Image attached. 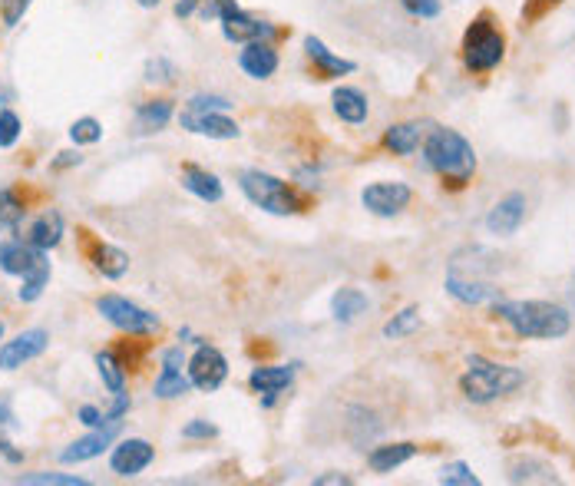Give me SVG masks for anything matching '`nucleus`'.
<instances>
[{"mask_svg": "<svg viewBox=\"0 0 575 486\" xmlns=\"http://www.w3.org/2000/svg\"><path fill=\"white\" fill-rule=\"evenodd\" d=\"M493 315L513 328L516 338H539V341H559L572 328V318L566 308L552 301H493Z\"/></svg>", "mask_w": 575, "mask_h": 486, "instance_id": "nucleus-1", "label": "nucleus"}, {"mask_svg": "<svg viewBox=\"0 0 575 486\" xmlns=\"http://www.w3.org/2000/svg\"><path fill=\"white\" fill-rule=\"evenodd\" d=\"M423 156H427V166L437 172L443 182L450 186H466L476 172V153L473 146L457 133V129L447 126H430L427 139H423Z\"/></svg>", "mask_w": 575, "mask_h": 486, "instance_id": "nucleus-2", "label": "nucleus"}, {"mask_svg": "<svg viewBox=\"0 0 575 486\" xmlns=\"http://www.w3.org/2000/svg\"><path fill=\"white\" fill-rule=\"evenodd\" d=\"M466 364H470V371L460 377V391L466 394V401H473V404H490L496 397L513 394L526 384V374L519 371V367L493 364V361L480 358V354H473Z\"/></svg>", "mask_w": 575, "mask_h": 486, "instance_id": "nucleus-3", "label": "nucleus"}, {"mask_svg": "<svg viewBox=\"0 0 575 486\" xmlns=\"http://www.w3.org/2000/svg\"><path fill=\"white\" fill-rule=\"evenodd\" d=\"M506 57V37L493 14H480L463 34V67L470 73H490Z\"/></svg>", "mask_w": 575, "mask_h": 486, "instance_id": "nucleus-4", "label": "nucleus"}, {"mask_svg": "<svg viewBox=\"0 0 575 486\" xmlns=\"http://www.w3.org/2000/svg\"><path fill=\"white\" fill-rule=\"evenodd\" d=\"M238 186H242L248 202L271 212V215H298L301 209H305V202H301L298 192L291 189L288 182H281L278 176H271V172L245 169L242 176H238Z\"/></svg>", "mask_w": 575, "mask_h": 486, "instance_id": "nucleus-5", "label": "nucleus"}, {"mask_svg": "<svg viewBox=\"0 0 575 486\" xmlns=\"http://www.w3.org/2000/svg\"><path fill=\"white\" fill-rule=\"evenodd\" d=\"M96 311L113 324V328L126 331V334H153L159 331V318L153 311L139 308L136 301H129L123 295H103L96 301Z\"/></svg>", "mask_w": 575, "mask_h": 486, "instance_id": "nucleus-6", "label": "nucleus"}, {"mask_svg": "<svg viewBox=\"0 0 575 486\" xmlns=\"http://www.w3.org/2000/svg\"><path fill=\"white\" fill-rule=\"evenodd\" d=\"M189 381L195 391L202 394H212L219 391L225 384V377H229V361H225V354L219 348H212V344H202L199 341V351L189 358Z\"/></svg>", "mask_w": 575, "mask_h": 486, "instance_id": "nucleus-7", "label": "nucleus"}, {"mask_svg": "<svg viewBox=\"0 0 575 486\" xmlns=\"http://www.w3.org/2000/svg\"><path fill=\"white\" fill-rule=\"evenodd\" d=\"M414 199V192H410L407 182H374V186H367L361 192V202L367 212L381 215V219H394L400 215Z\"/></svg>", "mask_w": 575, "mask_h": 486, "instance_id": "nucleus-8", "label": "nucleus"}, {"mask_svg": "<svg viewBox=\"0 0 575 486\" xmlns=\"http://www.w3.org/2000/svg\"><path fill=\"white\" fill-rule=\"evenodd\" d=\"M47 348H50V334L43 328L20 331L14 341L0 344V371H17V367H24L34 358H40Z\"/></svg>", "mask_w": 575, "mask_h": 486, "instance_id": "nucleus-9", "label": "nucleus"}, {"mask_svg": "<svg viewBox=\"0 0 575 486\" xmlns=\"http://www.w3.org/2000/svg\"><path fill=\"white\" fill-rule=\"evenodd\" d=\"M156 460V447L149 444L143 437H129V440H119L110 453V470L116 477H139L149 463Z\"/></svg>", "mask_w": 575, "mask_h": 486, "instance_id": "nucleus-10", "label": "nucleus"}, {"mask_svg": "<svg viewBox=\"0 0 575 486\" xmlns=\"http://www.w3.org/2000/svg\"><path fill=\"white\" fill-rule=\"evenodd\" d=\"M222 37L229 43H252V40H275L278 37V27L268 24V20H258L252 14H245L242 7L229 10L222 20Z\"/></svg>", "mask_w": 575, "mask_h": 486, "instance_id": "nucleus-11", "label": "nucleus"}, {"mask_svg": "<svg viewBox=\"0 0 575 486\" xmlns=\"http://www.w3.org/2000/svg\"><path fill=\"white\" fill-rule=\"evenodd\" d=\"M179 126L189 129V133H195V136H209V139H238V133H242L232 116L219 113V110H212V113L182 110L179 113Z\"/></svg>", "mask_w": 575, "mask_h": 486, "instance_id": "nucleus-12", "label": "nucleus"}, {"mask_svg": "<svg viewBox=\"0 0 575 486\" xmlns=\"http://www.w3.org/2000/svg\"><path fill=\"white\" fill-rule=\"evenodd\" d=\"M238 67L245 70V77L252 80H268L278 70V50L271 40H252L245 43V50L238 53Z\"/></svg>", "mask_w": 575, "mask_h": 486, "instance_id": "nucleus-13", "label": "nucleus"}, {"mask_svg": "<svg viewBox=\"0 0 575 486\" xmlns=\"http://www.w3.org/2000/svg\"><path fill=\"white\" fill-rule=\"evenodd\" d=\"M47 258V252H40L30 242L24 239H10V242H0V268H4L7 275H17L24 278L30 275L34 268Z\"/></svg>", "mask_w": 575, "mask_h": 486, "instance_id": "nucleus-14", "label": "nucleus"}, {"mask_svg": "<svg viewBox=\"0 0 575 486\" xmlns=\"http://www.w3.org/2000/svg\"><path fill=\"white\" fill-rule=\"evenodd\" d=\"M526 219V196H519V192H509L506 199H499L490 215H486V229L490 235H513L519 225Z\"/></svg>", "mask_w": 575, "mask_h": 486, "instance_id": "nucleus-15", "label": "nucleus"}, {"mask_svg": "<svg viewBox=\"0 0 575 486\" xmlns=\"http://www.w3.org/2000/svg\"><path fill=\"white\" fill-rule=\"evenodd\" d=\"M295 364H278V367H255L248 374V384H252L255 394H265V407L275 404V397L281 391H288L291 381H295Z\"/></svg>", "mask_w": 575, "mask_h": 486, "instance_id": "nucleus-16", "label": "nucleus"}, {"mask_svg": "<svg viewBox=\"0 0 575 486\" xmlns=\"http://www.w3.org/2000/svg\"><path fill=\"white\" fill-rule=\"evenodd\" d=\"M116 434H119V424L93 427V434H86V437H80V440H73V444L60 453V460H63V463H83V460L100 457V453L116 440Z\"/></svg>", "mask_w": 575, "mask_h": 486, "instance_id": "nucleus-17", "label": "nucleus"}, {"mask_svg": "<svg viewBox=\"0 0 575 486\" xmlns=\"http://www.w3.org/2000/svg\"><path fill=\"white\" fill-rule=\"evenodd\" d=\"M305 53L308 60L314 63V70H318L321 80H334V77H347V73H354V60H344L338 53H331L324 47V40L318 37H305Z\"/></svg>", "mask_w": 575, "mask_h": 486, "instance_id": "nucleus-18", "label": "nucleus"}, {"mask_svg": "<svg viewBox=\"0 0 575 486\" xmlns=\"http://www.w3.org/2000/svg\"><path fill=\"white\" fill-rule=\"evenodd\" d=\"M331 106L334 113H338V120L351 126H361L367 120V113H371V103H367V96L357 90V86H338V90L331 93Z\"/></svg>", "mask_w": 575, "mask_h": 486, "instance_id": "nucleus-19", "label": "nucleus"}, {"mask_svg": "<svg viewBox=\"0 0 575 486\" xmlns=\"http://www.w3.org/2000/svg\"><path fill=\"white\" fill-rule=\"evenodd\" d=\"M63 239V215L60 212H43L37 215L34 222H30V229L24 235V242H30L34 248H40V252H50V248H57Z\"/></svg>", "mask_w": 575, "mask_h": 486, "instance_id": "nucleus-20", "label": "nucleus"}, {"mask_svg": "<svg viewBox=\"0 0 575 486\" xmlns=\"http://www.w3.org/2000/svg\"><path fill=\"white\" fill-rule=\"evenodd\" d=\"M427 133H430L427 123H397L384 133V146L394 156H410V153H417V149H420V143L427 139Z\"/></svg>", "mask_w": 575, "mask_h": 486, "instance_id": "nucleus-21", "label": "nucleus"}, {"mask_svg": "<svg viewBox=\"0 0 575 486\" xmlns=\"http://www.w3.org/2000/svg\"><path fill=\"white\" fill-rule=\"evenodd\" d=\"M182 189L199 196L202 202H222L225 189H222V179L215 176L209 169H199V166H186L182 169Z\"/></svg>", "mask_w": 575, "mask_h": 486, "instance_id": "nucleus-22", "label": "nucleus"}, {"mask_svg": "<svg viewBox=\"0 0 575 486\" xmlns=\"http://www.w3.org/2000/svg\"><path fill=\"white\" fill-rule=\"evenodd\" d=\"M414 457H417V444H387L367 453V467L374 473H394L397 467H404V463Z\"/></svg>", "mask_w": 575, "mask_h": 486, "instance_id": "nucleus-23", "label": "nucleus"}, {"mask_svg": "<svg viewBox=\"0 0 575 486\" xmlns=\"http://www.w3.org/2000/svg\"><path fill=\"white\" fill-rule=\"evenodd\" d=\"M367 308H371V301H367L364 291H357V288H338V291H334V298H331V315H334V321H341V324L357 321Z\"/></svg>", "mask_w": 575, "mask_h": 486, "instance_id": "nucleus-24", "label": "nucleus"}, {"mask_svg": "<svg viewBox=\"0 0 575 486\" xmlns=\"http://www.w3.org/2000/svg\"><path fill=\"white\" fill-rule=\"evenodd\" d=\"M93 268L100 272L103 278H123L129 272V255L123 252V248L116 245H106V242H96L93 245Z\"/></svg>", "mask_w": 575, "mask_h": 486, "instance_id": "nucleus-25", "label": "nucleus"}, {"mask_svg": "<svg viewBox=\"0 0 575 486\" xmlns=\"http://www.w3.org/2000/svg\"><path fill=\"white\" fill-rule=\"evenodd\" d=\"M172 120V100H146L136 110V133H159Z\"/></svg>", "mask_w": 575, "mask_h": 486, "instance_id": "nucleus-26", "label": "nucleus"}, {"mask_svg": "<svg viewBox=\"0 0 575 486\" xmlns=\"http://www.w3.org/2000/svg\"><path fill=\"white\" fill-rule=\"evenodd\" d=\"M447 291L463 305H483V301H499V291L490 285H480V282H463V278L450 275L447 278Z\"/></svg>", "mask_w": 575, "mask_h": 486, "instance_id": "nucleus-27", "label": "nucleus"}, {"mask_svg": "<svg viewBox=\"0 0 575 486\" xmlns=\"http://www.w3.org/2000/svg\"><path fill=\"white\" fill-rule=\"evenodd\" d=\"M96 371H100V381L110 394L126 391V371H123V364L116 361V354H110V351L96 354Z\"/></svg>", "mask_w": 575, "mask_h": 486, "instance_id": "nucleus-28", "label": "nucleus"}, {"mask_svg": "<svg viewBox=\"0 0 575 486\" xmlns=\"http://www.w3.org/2000/svg\"><path fill=\"white\" fill-rule=\"evenodd\" d=\"M189 387H192V381L182 371H176V367H162V374L153 384V394L162 397V401H172V397L189 394Z\"/></svg>", "mask_w": 575, "mask_h": 486, "instance_id": "nucleus-29", "label": "nucleus"}, {"mask_svg": "<svg viewBox=\"0 0 575 486\" xmlns=\"http://www.w3.org/2000/svg\"><path fill=\"white\" fill-rule=\"evenodd\" d=\"M47 285H50V262L43 258L34 272L24 275V285H20L17 295H20V301H27V305H30V301H37L43 295V288H47Z\"/></svg>", "mask_w": 575, "mask_h": 486, "instance_id": "nucleus-30", "label": "nucleus"}, {"mask_svg": "<svg viewBox=\"0 0 575 486\" xmlns=\"http://www.w3.org/2000/svg\"><path fill=\"white\" fill-rule=\"evenodd\" d=\"M24 202L14 189H0V225H7V229H20V222H24Z\"/></svg>", "mask_w": 575, "mask_h": 486, "instance_id": "nucleus-31", "label": "nucleus"}, {"mask_svg": "<svg viewBox=\"0 0 575 486\" xmlns=\"http://www.w3.org/2000/svg\"><path fill=\"white\" fill-rule=\"evenodd\" d=\"M420 328V308H404L400 315H394L387 324H384V338H407V334H414Z\"/></svg>", "mask_w": 575, "mask_h": 486, "instance_id": "nucleus-32", "label": "nucleus"}, {"mask_svg": "<svg viewBox=\"0 0 575 486\" xmlns=\"http://www.w3.org/2000/svg\"><path fill=\"white\" fill-rule=\"evenodd\" d=\"M513 483H523V480H539V483H556V473H552L546 463L539 460H519L513 463V473H509Z\"/></svg>", "mask_w": 575, "mask_h": 486, "instance_id": "nucleus-33", "label": "nucleus"}, {"mask_svg": "<svg viewBox=\"0 0 575 486\" xmlns=\"http://www.w3.org/2000/svg\"><path fill=\"white\" fill-rule=\"evenodd\" d=\"M70 139L77 146H93V143H100L103 139V126L100 120H93V116H83V120H77L70 126Z\"/></svg>", "mask_w": 575, "mask_h": 486, "instance_id": "nucleus-34", "label": "nucleus"}, {"mask_svg": "<svg viewBox=\"0 0 575 486\" xmlns=\"http://www.w3.org/2000/svg\"><path fill=\"white\" fill-rule=\"evenodd\" d=\"M17 483H27V486H86V480L73 477V473H24Z\"/></svg>", "mask_w": 575, "mask_h": 486, "instance_id": "nucleus-35", "label": "nucleus"}, {"mask_svg": "<svg viewBox=\"0 0 575 486\" xmlns=\"http://www.w3.org/2000/svg\"><path fill=\"white\" fill-rule=\"evenodd\" d=\"M440 483L443 486H480V477L466 467V463H447V467L440 470Z\"/></svg>", "mask_w": 575, "mask_h": 486, "instance_id": "nucleus-36", "label": "nucleus"}, {"mask_svg": "<svg viewBox=\"0 0 575 486\" xmlns=\"http://www.w3.org/2000/svg\"><path fill=\"white\" fill-rule=\"evenodd\" d=\"M24 133V123L14 110H0V149H10Z\"/></svg>", "mask_w": 575, "mask_h": 486, "instance_id": "nucleus-37", "label": "nucleus"}, {"mask_svg": "<svg viewBox=\"0 0 575 486\" xmlns=\"http://www.w3.org/2000/svg\"><path fill=\"white\" fill-rule=\"evenodd\" d=\"M186 110H195V113H212V110L229 113V110H232V103L225 100V96H215V93H199V96H192V100L186 103Z\"/></svg>", "mask_w": 575, "mask_h": 486, "instance_id": "nucleus-38", "label": "nucleus"}, {"mask_svg": "<svg viewBox=\"0 0 575 486\" xmlns=\"http://www.w3.org/2000/svg\"><path fill=\"white\" fill-rule=\"evenodd\" d=\"M176 77H179V73H176V67H172L169 60L156 57V60L146 63V83H172Z\"/></svg>", "mask_w": 575, "mask_h": 486, "instance_id": "nucleus-39", "label": "nucleus"}, {"mask_svg": "<svg viewBox=\"0 0 575 486\" xmlns=\"http://www.w3.org/2000/svg\"><path fill=\"white\" fill-rule=\"evenodd\" d=\"M30 4H34V0H0V17H4V24L17 27L30 10Z\"/></svg>", "mask_w": 575, "mask_h": 486, "instance_id": "nucleus-40", "label": "nucleus"}, {"mask_svg": "<svg viewBox=\"0 0 575 486\" xmlns=\"http://www.w3.org/2000/svg\"><path fill=\"white\" fill-rule=\"evenodd\" d=\"M238 4L235 0H202V20H222L225 14H229V10H235Z\"/></svg>", "mask_w": 575, "mask_h": 486, "instance_id": "nucleus-41", "label": "nucleus"}, {"mask_svg": "<svg viewBox=\"0 0 575 486\" xmlns=\"http://www.w3.org/2000/svg\"><path fill=\"white\" fill-rule=\"evenodd\" d=\"M215 434H219V430H215V424H209V420H192V424L182 427V437L186 440H209Z\"/></svg>", "mask_w": 575, "mask_h": 486, "instance_id": "nucleus-42", "label": "nucleus"}, {"mask_svg": "<svg viewBox=\"0 0 575 486\" xmlns=\"http://www.w3.org/2000/svg\"><path fill=\"white\" fill-rule=\"evenodd\" d=\"M404 7L414 17H437L440 14V0H404Z\"/></svg>", "mask_w": 575, "mask_h": 486, "instance_id": "nucleus-43", "label": "nucleus"}, {"mask_svg": "<svg viewBox=\"0 0 575 486\" xmlns=\"http://www.w3.org/2000/svg\"><path fill=\"white\" fill-rule=\"evenodd\" d=\"M77 420H80V424H86V427H106V424H103V414H100V410H96L93 404H83V407L77 410Z\"/></svg>", "mask_w": 575, "mask_h": 486, "instance_id": "nucleus-44", "label": "nucleus"}, {"mask_svg": "<svg viewBox=\"0 0 575 486\" xmlns=\"http://www.w3.org/2000/svg\"><path fill=\"white\" fill-rule=\"evenodd\" d=\"M189 361H186V351L182 348H166L162 351V367H176V371H182Z\"/></svg>", "mask_w": 575, "mask_h": 486, "instance_id": "nucleus-45", "label": "nucleus"}, {"mask_svg": "<svg viewBox=\"0 0 575 486\" xmlns=\"http://www.w3.org/2000/svg\"><path fill=\"white\" fill-rule=\"evenodd\" d=\"M552 4H559V0H529L526 10H523V17H526V20H539Z\"/></svg>", "mask_w": 575, "mask_h": 486, "instance_id": "nucleus-46", "label": "nucleus"}, {"mask_svg": "<svg viewBox=\"0 0 575 486\" xmlns=\"http://www.w3.org/2000/svg\"><path fill=\"white\" fill-rule=\"evenodd\" d=\"M354 480L347 473H324V477H314V486H351Z\"/></svg>", "mask_w": 575, "mask_h": 486, "instance_id": "nucleus-47", "label": "nucleus"}, {"mask_svg": "<svg viewBox=\"0 0 575 486\" xmlns=\"http://www.w3.org/2000/svg\"><path fill=\"white\" fill-rule=\"evenodd\" d=\"M0 453H4V457H7L10 463H20V460H24V453H20L14 444H10V440L4 437V430H0Z\"/></svg>", "mask_w": 575, "mask_h": 486, "instance_id": "nucleus-48", "label": "nucleus"}, {"mask_svg": "<svg viewBox=\"0 0 575 486\" xmlns=\"http://www.w3.org/2000/svg\"><path fill=\"white\" fill-rule=\"evenodd\" d=\"M83 156L80 153H60V159H53V169H70V166H80Z\"/></svg>", "mask_w": 575, "mask_h": 486, "instance_id": "nucleus-49", "label": "nucleus"}, {"mask_svg": "<svg viewBox=\"0 0 575 486\" xmlns=\"http://www.w3.org/2000/svg\"><path fill=\"white\" fill-rule=\"evenodd\" d=\"M0 427H7V430L17 427V417L10 414V404L7 401H0Z\"/></svg>", "mask_w": 575, "mask_h": 486, "instance_id": "nucleus-50", "label": "nucleus"}, {"mask_svg": "<svg viewBox=\"0 0 575 486\" xmlns=\"http://www.w3.org/2000/svg\"><path fill=\"white\" fill-rule=\"evenodd\" d=\"M199 4H202V0H179V4H176V17L195 14V10H199Z\"/></svg>", "mask_w": 575, "mask_h": 486, "instance_id": "nucleus-51", "label": "nucleus"}, {"mask_svg": "<svg viewBox=\"0 0 575 486\" xmlns=\"http://www.w3.org/2000/svg\"><path fill=\"white\" fill-rule=\"evenodd\" d=\"M10 100H14V93H10L4 83H0V103H10Z\"/></svg>", "mask_w": 575, "mask_h": 486, "instance_id": "nucleus-52", "label": "nucleus"}, {"mask_svg": "<svg viewBox=\"0 0 575 486\" xmlns=\"http://www.w3.org/2000/svg\"><path fill=\"white\" fill-rule=\"evenodd\" d=\"M136 4H139V7H156L159 0H136Z\"/></svg>", "mask_w": 575, "mask_h": 486, "instance_id": "nucleus-53", "label": "nucleus"}, {"mask_svg": "<svg viewBox=\"0 0 575 486\" xmlns=\"http://www.w3.org/2000/svg\"><path fill=\"white\" fill-rule=\"evenodd\" d=\"M0 338H4V321H0Z\"/></svg>", "mask_w": 575, "mask_h": 486, "instance_id": "nucleus-54", "label": "nucleus"}]
</instances>
